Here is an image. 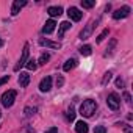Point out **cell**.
Wrapping results in <instances>:
<instances>
[{
  "mask_svg": "<svg viewBox=\"0 0 133 133\" xmlns=\"http://www.w3.org/2000/svg\"><path fill=\"white\" fill-rule=\"evenodd\" d=\"M111 75H113L111 72H107V74H105V77H103V80H102V85H103V86H105V85L111 80Z\"/></svg>",
  "mask_w": 133,
  "mask_h": 133,
  "instance_id": "23",
  "label": "cell"
},
{
  "mask_svg": "<svg viewBox=\"0 0 133 133\" xmlns=\"http://www.w3.org/2000/svg\"><path fill=\"white\" fill-rule=\"evenodd\" d=\"M97 24H99V21H91V22L86 25V28L80 33V39H88V38L91 36V33H92V30L96 28Z\"/></svg>",
  "mask_w": 133,
  "mask_h": 133,
  "instance_id": "5",
  "label": "cell"
},
{
  "mask_svg": "<svg viewBox=\"0 0 133 133\" xmlns=\"http://www.w3.org/2000/svg\"><path fill=\"white\" fill-rule=\"evenodd\" d=\"M91 52H92V47H91V45H83V47L80 49V53H82L83 56H88V55H91Z\"/></svg>",
  "mask_w": 133,
  "mask_h": 133,
  "instance_id": "18",
  "label": "cell"
},
{
  "mask_svg": "<svg viewBox=\"0 0 133 133\" xmlns=\"http://www.w3.org/2000/svg\"><path fill=\"white\" fill-rule=\"evenodd\" d=\"M94 133H107V128L103 125H99V127L94 128Z\"/></svg>",
  "mask_w": 133,
  "mask_h": 133,
  "instance_id": "24",
  "label": "cell"
},
{
  "mask_svg": "<svg viewBox=\"0 0 133 133\" xmlns=\"http://www.w3.org/2000/svg\"><path fill=\"white\" fill-rule=\"evenodd\" d=\"M27 61H28V44H25L24 45V50H22V56H21V59H19V63L14 66V71L17 72L22 66H25L27 64Z\"/></svg>",
  "mask_w": 133,
  "mask_h": 133,
  "instance_id": "4",
  "label": "cell"
},
{
  "mask_svg": "<svg viewBox=\"0 0 133 133\" xmlns=\"http://www.w3.org/2000/svg\"><path fill=\"white\" fill-rule=\"evenodd\" d=\"M45 133H58V128H56V127H52V128L45 130Z\"/></svg>",
  "mask_w": 133,
  "mask_h": 133,
  "instance_id": "30",
  "label": "cell"
},
{
  "mask_svg": "<svg viewBox=\"0 0 133 133\" xmlns=\"http://www.w3.org/2000/svg\"><path fill=\"white\" fill-rule=\"evenodd\" d=\"M128 14H130V6H122V8H119L113 13V17L116 21H119V19H125Z\"/></svg>",
  "mask_w": 133,
  "mask_h": 133,
  "instance_id": "7",
  "label": "cell"
},
{
  "mask_svg": "<svg viewBox=\"0 0 133 133\" xmlns=\"http://www.w3.org/2000/svg\"><path fill=\"white\" fill-rule=\"evenodd\" d=\"M116 86H117V88H124V80H122V78H117V80H116Z\"/></svg>",
  "mask_w": 133,
  "mask_h": 133,
  "instance_id": "28",
  "label": "cell"
},
{
  "mask_svg": "<svg viewBox=\"0 0 133 133\" xmlns=\"http://www.w3.org/2000/svg\"><path fill=\"white\" fill-rule=\"evenodd\" d=\"M0 114H2V111H0Z\"/></svg>",
  "mask_w": 133,
  "mask_h": 133,
  "instance_id": "32",
  "label": "cell"
},
{
  "mask_svg": "<svg viewBox=\"0 0 133 133\" xmlns=\"http://www.w3.org/2000/svg\"><path fill=\"white\" fill-rule=\"evenodd\" d=\"M47 13L52 16V17H56V16H61L63 14V8L61 6H50L47 10Z\"/></svg>",
  "mask_w": 133,
  "mask_h": 133,
  "instance_id": "15",
  "label": "cell"
},
{
  "mask_svg": "<svg viewBox=\"0 0 133 133\" xmlns=\"http://www.w3.org/2000/svg\"><path fill=\"white\" fill-rule=\"evenodd\" d=\"M71 28V22H61L59 24V30H58V38H63V35H64V31L66 30H69Z\"/></svg>",
  "mask_w": 133,
  "mask_h": 133,
  "instance_id": "16",
  "label": "cell"
},
{
  "mask_svg": "<svg viewBox=\"0 0 133 133\" xmlns=\"http://www.w3.org/2000/svg\"><path fill=\"white\" fill-rule=\"evenodd\" d=\"M77 63H78V61H77L75 58H71V59H68V61L64 63V66H63V69H64L66 72H69L71 69H74L75 66H77Z\"/></svg>",
  "mask_w": 133,
  "mask_h": 133,
  "instance_id": "13",
  "label": "cell"
},
{
  "mask_svg": "<svg viewBox=\"0 0 133 133\" xmlns=\"http://www.w3.org/2000/svg\"><path fill=\"white\" fill-rule=\"evenodd\" d=\"M25 66H27V69H28V71H36V68H38V64H36L35 59H28Z\"/></svg>",
  "mask_w": 133,
  "mask_h": 133,
  "instance_id": "19",
  "label": "cell"
},
{
  "mask_svg": "<svg viewBox=\"0 0 133 133\" xmlns=\"http://www.w3.org/2000/svg\"><path fill=\"white\" fill-rule=\"evenodd\" d=\"M96 110H97V103L92 99H86V100H83V103L80 107V114L85 117H91L96 113Z\"/></svg>",
  "mask_w": 133,
  "mask_h": 133,
  "instance_id": "1",
  "label": "cell"
},
{
  "mask_svg": "<svg viewBox=\"0 0 133 133\" xmlns=\"http://www.w3.org/2000/svg\"><path fill=\"white\" fill-rule=\"evenodd\" d=\"M16 91L14 89H10V91H6V92H3L2 94V99H0V100H2V105L3 107H6V108H10L13 103H14V100H16Z\"/></svg>",
  "mask_w": 133,
  "mask_h": 133,
  "instance_id": "2",
  "label": "cell"
},
{
  "mask_svg": "<svg viewBox=\"0 0 133 133\" xmlns=\"http://www.w3.org/2000/svg\"><path fill=\"white\" fill-rule=\"evenodd\" d=\"M2 45H3V41H2V39H0V47H2Z\"/></svg>",
  "mask_w": 133,
  "mask_h": 133,
  "instance_id": "31",
  "label": "cell"
},
{
  "mask_svg": "<svg viewBox=\"0 0 133 133\" xmlns=\"http://www.w3.org/2000/svg\"><path fill=\"white\" fill-rule=\"evenodd\" d=\"M50 88H52V77L42 78L41 83H39V89H41L42 92H47V91H50Z\"/></svg>",
  "mask_w": 133,
  "mask_h": 133,
  "instance_id": "9",
  "label": "cell"
},
{
  "mask_svg": "<svg viewBox=\"0 0 133 133\" xmlns=\"http://www.w3.org/2000/svg\"><path fill=\"white\" fill-rule=\"evenodd\" d=\"M49 59H50V55H49V53H42V55L39 56V59H38L36 63H39V64H45V63H47Z\"/></svg>",
  "mask_w": 133,
  "mask_h": 133,
  "instance_id": "20",
  "label": "cell"
},
{
  "mask_svg": "<svg viewBox=\"0 0 133 133\" xmlns=\"http://www.w3.org/2000/svg\"><path fill=\"white\" fill-rule=\"evenodd\" d=\"M55 27H56V22H55L53 19H50V21H47L45 25L42 27V33H44V35H50V33H53Z\"/></svg>",
  "mask_w": 133,
  "mask_h": 133,
  "instance_id": "10",
  "label": "cell"
},
{
  "mask_svg": "<svg viewBox=\"0 0 133 133\" xmlns=\"http://www.w3.org/2000/svg\"><path fill=\"white\" fill-rule=\"evenodd\" d=\"M28 83H30L28 72H21V75H19V85H21V88H27Z\"/></svg>",
  "mask_w": 133,
  "mask_h": 133,
  "instance_id": "11",
  "label": "cell"
},
{
  "mask_svg": "<svg viewBox=\"0 0 133 133\" xmlns=\"http://www.w3.org/2000/svg\"><path fill=\"white\" fill-rule=\"evenodd\" d=\"M124 99H125V102H127V103H130V102H131V99H130V94H128V92H124Z\"/></svg>",
  "mask_w": 133,
  "mask_h": 133,
  "instance_id": "29",
  "label": "cell"
},
{
  "mask_svg": "<svg viewBox=\"0 0 133 133\" xmlns=\"http://www.w3.org/2000/svg\"><path fill=\"white\" fill-rule=\"evenodd\" d=\"M107 35H108V28H105V30H103L99 36H97V39H96V41H97V42H102V41L107 38Z\"/></svg>",
  "mask_w": 133,
  "mask_h": 133,
  "instance_id": "22",
  "label": "cell"
},
{
  "mask_svg": "<svg viewBox=\"0 0 133 133\" xmlns=\"http://www.w3.org/2000/svg\"><path fill=\"white\" fill-rule=\"evenodd\" d=\"M63 83H64V78H63V77H58V78H56V86H58V88H61V86H63Z\"/></svg>",
  "mask_w": 133,
  "mask_h": 133,
  "instance_id": "25",
  "label": "cell"
},
{
  "mask_svg": "<svg viewBox=\"0 0 133 133\" xmlns=\"http://www.w3.org/2000/svg\"><path fill=\"white\" fill-rule=\"evenodd\" d=\"M66 119H68L69 122H72V121L75 119V110H74L72 107H71L68 111H66Z\"/></svg>",
  "mask_w": 133,
  "mask_h": 133,
  "instance_id": "17",
  "label": "cell"
},
{
  "mask_svg": "<svg viewBox=\"0 0 133 133\" xmlns=\"http://www.w3.org/2000/svg\"><path fill=\"white\" fill-rule=\"evenodd\" d=\"M8 80H10V75H5V77H2V78H0V86H2V85H5Z\"/></svg>",
  "mask_w": 133,
  "mask_h": 133,
  "instance_id": "27",
  "label": "cell"
},
{
  "mask_svg": "<svg viewBox=\"0 0 133 133\" xmlns=\"http://www.w3.org/2000/svg\"><path fill=\"white\" fill-rule=\"evenodd\" d=\"M68 16L71 17V21H74V22H78V21H82V17H83V13H82L78 8H75V6H71V8L68 10Z\"/></svg>",
  "mask_w": 133,
  "mask_h": 133,
  "instance_id": "6",
  "label": "cell"
},
{
  "mask_svg": "<svg viewBox=\"0 0 133 133\" xmlns=\"http://www.w3.org/2000/svg\"><path fill=\"white\" fill-rule=\"evenodd\" d=\"M39 44L41 45H45V47H50V49H61V44L59 42H52V41H49V39H39Z\"/></svg>",
  "mask_w": 133,
  "mask_h": 133,
  "instance_id": "12",
  "label": "cell"
},
{
  "mask_svg": "<svg viewBox=\"0 0 133 133\" xmlns=\"http://www.w3.org/2000/svg\"><path fill=\"white\" fill-rule=\"evenodd\" d=\"M94 5H96L94 0H82V6L83 8H92Z\"/></svg>",
  "mask_w": 133,
  "mask_h": 133,
  "instance_id": "21",
  "label": "cell"
},
{
  "mask_svg": "<svg viewBox=\"0 0 133 133\" xmlns=\"http://www.w3.org/2000/svg\"><path fill=\"white\" fill-rule=\"evenodd\" d=\"M35 111H36V108H33V110H31V108H25V114H27V116L35 114Z\"/></svg>",
  "mask_w": 133,
  "mask_h": 133,
  "instance_id": "26",
  "label": "cell"
},
{
  "mask_svg": "<svg viewBox=\"0 0 133 133\" xmlns=\"http://www.w3.org/2000/svg\"><path fill=\"white\" fill-rule=\"evenodd\" d=\"M88 124L86 122H83V121H80V122H77L75 124V131L77 133H88Z\"/></svg>",
  "mask_w": 133,
  "mask_h": 133,
  "instance_id": "14",
  "label": "cell"
},
{
  "mask_svg": "<svg viewBox=\"0 0 133 133\" xmlns=\"http://www.w3.org/2000/svg\"><path fill=\"white\" fill-rule=\"evenodd\" d=\"M107 103H108V107H110L113 111H116V110H119V107H121V99H119V96H117L116 92H111V94L108 96V99H107Z\"/></svg>",
  "mask_w": 133,
  "mask_h": 133,
  "instance_id": "3",
  "label": "cell"
},
{
  "mask_svg": "<svg viewBox=\"0 0 133 133\" xmlns=\"http://www.w3.org/2000/svg\"><path fill=\"white\" fill-rule=\"evenodd\" d=\"M25 5H27L25 0H14L13 8H11V14H13V16H17V14H19V11H21V8H24Z\"/></svg>",
  "mask_w": 133,
  "mask_h": 133,
  "instance_id": "8",
  "label": "cell"
}]
</instances>
